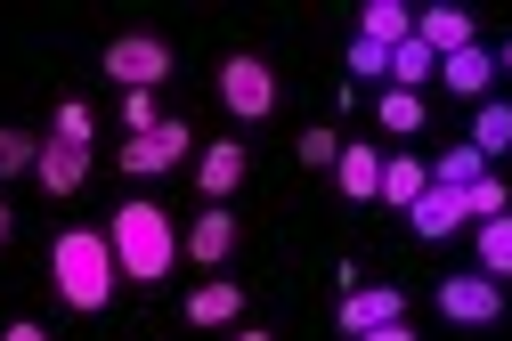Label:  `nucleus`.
<instances>
[{"label":"nucleus","mask_w":512,"mask_h":341,"mask_svg":"<svg viewBox=\"0 0 512 341\" xmlns=\"http://www.w3.org/2000/svg\"><path fill=\"white\" fill-rule=\"evenodd\" d=\"M106 244H114V268H122L131 285H163L171 260H179V236H171V212H163V203H114Z\"/></svg>","instance_id":"f257e3e1"},{"label":"nucleus","mask_w":512,"mask_h":341,"mask_svg":"<svg viewBox=\"0 0 512 341\" xmlns=\"http://www.w3.org/2000/svg\"><path fill=\"white\" fill-rule=\"evenodd\" d=\"M49 277H57V301L66 309H106L114 301V285H122V268H114V244L98 236V228H66L49 244Z\"/></svg>","instance_id":"f03ea898"},{"label":"nucleus","mask_w":512,"mask_h":341,"mask_svg":"<svg viewBox=\"0 0 512 341\" xmlns=\"http://www.w3.org/2000/svg\"><path fill=\"white\" fill-rule=\"evenodd\" d=\"M106 82H122V90H155V82H171V41H155V33H122V41H106Z\"/></svg>","instance_id":"7ed1b4c3"},{"label":"nucleus","mask_w":512,"mask_h":341,"mask_svg":"<svg viewBox=\"0 0 512 341\" xmlns=\"http://www.w3.org/2000/svg\"><path fill=\"white\" fill-rule=\"evenodd\" d=\"M220 106H228L236 122H261V114L277 106V74H269L261 57H228V65H220Z\"/></svg>","instance_id":"20e7f679"},{"label":"nucleus","mask_w":512,"mask_h":341,"mask_svg":"<svg viewBox=\"0 0 512 341\" xmlns=\"http://www.w3.org/2000/svg\"><path fill=\"white\" fill-rule=\"evenodd\" d=\"M439 317H447V325H496V317H504V285L480 277V268H472V277H447V285H439Z\"/></svg>","instance_id":"39448f33"},{"label":"nucleus","mask_w":512,"mask_h":341,"mask_svg":"<svg viewBox=\"0 0 512 341\" xmlns=\"http://www.w3.org/2000/svg\"><path fill=\"white\" fill-rule=\"evenodd\" d=\"M187 147H196V130H187V122H155V130H139V139L122 147V171H139V179H155V171L187 163Z\"/></svg>","instance_id":"423d86ee"},{"label":"nucleus","mask_w":512,"mask_h":341,"mask_svg":"<svg viewBox=\"0 0 512 341\" xmlns=\"http://www.w3.org/2000/svg\"><path fill=\"white\" fill-rule=\"evenodd\" d=\"M407 317V293L399 285H350L342 293V333L358 341V333H374V325H399Z\"/></svg>","instance_id":"0eeeda50"},{"label":"nucleus","mask_w":512,"mask_h":341,"mask_svg":"<svg viewBox=\"0 0 512 341\" xmlns=\"http://www.w3.org/2000/svg\"><path fill=\"white\" fill-rule=\"evenodd\" d=\"M415 41H423L431 57H456V49H472L480 33H472V9H456V0H439V9H415Z\"/></svg>","instance_id":"6e6552de"},{"label":"nucleus","mask_w":512,"mask_h":341,"mask_svg":"<svg viewBox=\"0 0 512 341\" xmlns=\"http://www.w3.org/2000/svg\"><path fill=\"white\" fill-rule=\"evenodd\" d=\"M407 228H415L423 244L456 236V228H464V187H423V195L407 203Z\"/></svg>","instance_id":"1a4fd4ad"},{"label":"nucleus","mask_w":512,"mask_h":341,"mask_svg":"<svg viewBox=\"0 0 512 341\" xmlns=\"http://www.w3.org/2000/svg\"><path fill=\"white\" fill-rule=\"evenodd\" d=\"M33 179H41L49 195H74V187L90 179V147H66V139H41V155H33Z\"/></svg>","instance_id":"9d476101"},{"label":"nucleus","mask_w":512,"mask_h":341,"mask_svg":"<svg viewBox=\"0 0 512 341\" xmlns=\"http://www.w3.org/2000/svg\"><path fill=\"white\" fill-rule=\"evenodd\" d=\"M228 252H236V212H228V203H212V212H196V228H187V260L220 268Z\"/></svg>","instance_id":"9b49d317"},{"label":"nucleus","mask_w":512,"mask_h":341,"mask_svg":"<svg viewBox=\"0 0 512 341\" xmlns=\"http://www.w3.org/2000/svg\"><path fill=\"white\" fill-rule=\"evenodd\" d=\"M439 82L456 90V98H472V106H480V98H488V82H496V57L472 41V49H456V57H439Z\"/></svg>","instance_id":"f8f14e48"},{"label":"nucleus","mask_w":512,"mask_h":341,"mask_svg":"<svg viewBox=\"0 0 512 341\" xmlns=\"http://www.w3.org/2000/svg\"><path fill=\"white\" fill-rule=\"evenodd\" d=\"M196 187H204L212 203H228V195L244 187V147H236V139H220V147H204V155H196Z\"/></svg>","instance_id":"ddd939ff"},{"label":"nucleus","mask_w":512,"mask_h":341,"mask_svg":"<svg viewBox=\"0 0 512 341\" xmlns=\"http://www.w3.org/2000/svg\"><path fill=\"white\" fill-rule=\"evenodd\" d=\"M358 41H382V49L415 41V9H407V0H366V9H358Z\"/></svg>","instance_id":"4468645a"},{"label":"nucleus","mask_w":512,"mask_h":341,"mask_svg":"<svg viewBox=\"0 0 512 341\" xmlns=\"http://www.w3.org/2000/svg\"><path fill=\"white\" fill-rule=\"evenodd\" d=\"M236 317H244V285H228V277L187 293V325H236Z\"/></svg>","instance_id":"2eb2a0df"},{"label":"nucleus","mask_w":512,"mask_h":341,"mask_svg":"<svg viewBox=\"0 0 512 341\" xmlns=\"http://www.w3.org/2000/svg\"><path fill=\"white\" fill-rule=\"evenodd\" d=\"M334 179H342L350 203H374V187H382V155H374V147H342V155H334Z\"/></svg>","instance_id":"dca6fc26"},{"label":"nucleus","mask_w":512,"mask_h":341,"mask_svg":"<svg viewBox=\"0 0 512 341\" xmlns=\"http://www.w3.org/2000/svg\"><path fill=\"white\" fill-rule=\"evenodd\" d=\"M423 187H431V171H423L415 155H382V187H374V203H399V212H407Z\"/></svg>","instance_id":"f3484780"},{"label":"nucleus","mask_w":512,"mask_h":341,"mask_svg":"<svg viewBox=\"0 0 512 341\" xmlns=\"http://www.w3.org/2000/svg\"><path fill=\"white\" fill-rule=\"evenodd\" d=\"M464 147H480V163H496L504 147H512V106L504 98H480V114H472V139Z\"/></svg>","instance_id":"a211bd4d"},{"label":"nucleus","mask_w":512,"mask_h":341,"mask_svg":"<svg viewBox=\"0 0 512 341\" xmlns=\"http://www.w3.org/2000/svg\"><path fill=\"white\" fill-rule=\"evenodd\" d=\"M480 277H512V212H496V220H480Z\"/></svg>","instance_id":"6ab92c4d"},{"label":"nucleus","mask_w":512,"mask_h":341,"mask_svg":"<svg viewBox=\"0 0 512 341\" xmlns=\"http://www.w3.org/2000/svg\"><path fill=\"white\" fill-rule=\"evenodd\" d=\"M382 130H391V139H415V130H423V98L415 90H382Z\"/></svg>","instance_id":"aec40b11"},{"label":"nucleus","mask_w":512,"mask_h":341,"mask_svg":"<svg viewBox=\"0 0 512 341\" xmlns=\"http://www.w3.org/2000/svg\"><path fill=\"white\" fill-rule=\"evenodd\" d=\"M472 179H488V163H480V147H447V155L431 163V187H472Z\"/></svg>","instance_id":"412c9836"},{"label":"nucleus","mask_w":512,"mask_h":341,"mask_svg":"<svg viewBox=\"0 0 512 341\" xmlns=\"http://www.w3.org/2000/svg\"><path fill=\"white\" fill-rule=\"evenodd\" d=\"M431 74H439V57H431L423 41H399V49H391V82H399V90H415V82H431Z\"/></svg>","instance_id":"4be33fe9"},{"label":"nucleus","mask_w":512,"mask_h":341,"mask_svg":"<svg viewBox=\"0 0 512 341\" xmlns=\"http://www.w3.org/2000/svg\"><path fill=\"white\" fill-rule=\"evenodd\" d=\"M496 212H512V195H504V179L488 171V179H472V187H464V220L480 228V220H496Z\"/></svg>","instance_id":"5701e85b"},{"label":"nucleus","mask_w":512,"mask_h":341,"mask_svg":"<svg viewBox=\"0 0 512 341\" xmlns=\"http://www.w3.org/2000/svg\"><path fill=\"white\" fill-rule=\"evenodd\" d=\"M293 155H301L309 171H334V155H342V139H334L326 122H317V130H301V139H293Z\"/></svg>","instance_id":"b1692460"},{"label":"nucleus","mask_w":512,"mask_h":341,"mask_svg":"<svg viewBox=\"0 0 512 341\" xmlns=\"http://www.w3.org/2000/svg\"><path fill=\"white\" fill-rule=\"evenodd\" d=\"M33 155H41V139H25V130H9V122H0V179L33 171Z\"/></svg>","instance_id":"393cba45"},{"label":"nucleus","mask_w":512,"mask_h":341,"mask_svg":"<svg viewBox=\"0 0 512 341\" xmlns=\"http://www.w3.org/2000/svg\"><path fill=\"white\" fill-rule=\"evenodd\" d=\"M90 130H98V122H90V106L74 98V106H57V130H49V139H66V147H90Z\"/></svg>","instance_id":"a878e982"},{"label":"nucleus","mask_w":512,"mask_h":341,"mask_svg":"<svg viewBox=\"0 0 512 341\" xmlns=\"http://www.w3.org/2000/svg\"><path fill=\"white\" fill-rule=\"evenodd\" d=\"M350 74L358 82H382V74H391V49H382V41H350Z\"/></svg>","instance_id":"bb28decb"},{"label":"nucleus","mask_w":512,"mask_h":341,"mask_svg":"<svg viewBox=\"0 0 512 341\" xmlns=\"http://www.w3.org/2000/svg\"><path fill=\"white\" fill-rule=\"evenodd\" d=\"M122 122H131V139L155 130V90H122Z\"/></svg>","instance_id":"cd10ccee"},{"label":"nucleus","mask_w":512,"mask_h":341,"mask_svg":"<svg viewBox=\"0 0 512 341\" xmlns=\"http://www.w3.org/2000/svg\"><path fill=\"white\" fill-rule=\"evenodd\" d=\"M358 341H415V333H407V317H399V325H374V333H358Z\"/></svg>","instance_id":"c85d7f7f"},{"label":"nucleus","mask_w":512,"mask_h":341,"mask_svg":"<svg viewBox=\"0 0 512 341\" xmlns=\"http://www.w3.org/2000/svg\"><path fill=\"white\" fill-rule=\"evenodd\" d=\"M0 341H49L41 325H9V333H0Z\"/></svg>","instance_id":"c756f323"},{"label":"nucleus","mask_w":512,"mask_h":341,"mask_svg":"<svg viewBox=\"0 0 512 341\" xmlns=\"http://www.w3.org/2000/svg\"><path fill=\"white\" fill-rule=\"evenodd\" d=\"M9 228H17V212H9V203H0V244H9Z\"/></svg>","instance_id":"7c9ffc66"},{"label":"nucleus","mask_w":512,"mask_h":341,"mask_svg":"<svg viewBox=\"0 0 512 341\" xmlns=\"http://www.w3.org/2000/svg\"><path fill=\"white\" fill-rule=\"evenodd\" d=\"M496 65H504V74H512V41H504V57H496Z\"/></svg>","instance_id":"2f4dec72"},{"label":"nucleus","mask_w":512,"mask_h":341,"mask_svg":"<svg viewBox=\"0 0 512 341\" xmlns=\"http://www.w3.org/2000/svg\"><path fill=\"white\" fill-rule=\"evenodd\" d=\"M236 341H277V333H236Z\"/></svg>","instance_id":"473e14b6"}]
</instances>
